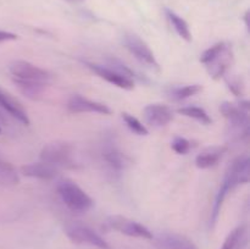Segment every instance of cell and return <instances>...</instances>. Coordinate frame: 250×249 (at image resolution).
<instances>
[{
    "instance_id": "4dcf8cb0",
    "label": "cell",
    "mask_w": 250,
    "mask_h": 249,
    "mask_svg": "<svg viewBox=\"0 0 250 249\" xmlns=\"http://www.w3.org/2000/svg\"><path fill=\"white\" fill-rule=\"evenodd\" d=\"M67 2H72V4H78V2H83L84 0H65Z\"/></svg>"
},
{
    "instance_id": "4fadbf2b",
    "label": "cell",
    "mask_w": 250,
    "mask_h": 249,
    "mask_svg": "<svg viewBox=\"0 0 250 249\" xmlns=\"http://www.w3.org/2000/svg\"><path fill=\"white\" fill-rule=\"evenodd\" d=\"M158 249H198V247L187 237L177 233H160L153 237Z\"/></svg>"
},
{
    "instance_id": "9c48e42d",
    "label": "cell",
    "mask_w": 250,
    "mask_h": 249,
    "mask_svg": "<svg viewBox=\"0 0 250 249\" xmlns=\"http://www.w3.org/2000/svg\"><path fill=\"white\" fill-rule=\"evenodd\" d=\"M67 110L72 114H84V112H94L100 115H110L111 109L103 103L94 102L82 95L75 94L68 99Z\"/></svg>"
},
{
    "instance_id": "603a6c76",
    "label": "cell",
    "mask_w": 250,
    "mask_h": 249,
    "mask_svg": "<svg viewBox=\"0 0 250 249\" xmlns=\"http://www.w3.org/2000/svg\"><path fill=\"white\" fill-rule=\"evenodd\" d=\"M122 120H124L126 126L128 127L133 133L138 134V136H148V128H146L137 117H134L133 115L128 114V112H122Z\"/></svg>"
},
{
    "instance_id": "8992f818",
    "label": "cell",
    "mask_w": 250,
    "mask_h": 249,
    "mask_svg": "<svg viewBox=\"0 0 250 249\" xmlns=\"http://www.w3.org/2000/svg\"><path fill=\"white\" fill-rule=\"evenodd\" d=\"M122 43L125 48L143 65L148 66L150 68L159 70V62L156 61L155 55L149 48L148 44L143 41L139 36L134 33H125L122 36Z\"/></svg>"
},
{
    "instance_id": "3957f363",
    "label": "cell",
    "mask_w": 250,
    "mask_h": 249,
    "mask_svg": "<svg viewBox=\"0 0 250 249\" xmlns=\"http://www.w3.org/2000/svg\"><path fill=\"white\" fill-rule=\"evenodd\" d=\"M41 160L55 167L73 168L76 167L75 146L71 143L56 141L48 143L41 151Z\"/></svg>"
},
{
    "instance_id": "f546056e",
    "label": "cell",
    "mask_w": 250,
    "mask_h": 249,
    "mask_svg": "<svg viewBox=\"0 0 250 249\" xmlns=\"http://www.w3.org/2000/svg\"><path fill=\"white\" fill-rule=\"evenodd\" d=\"M0 122L1 124H7L6 115H5V111L2 109H0Z\"/></svg>"
},
{
    "instance_id": "83f0119b",
    "label": "cell",
    "mask_w": 250,
    "mask_h": 249,
    "mask_svg": "<svg viewBox=\"0 0 250 249\" xmlns=\"http://www.w3.org/2000/svg\"><path fill=\"white\" fill-rule=\"evenodd\" d=\"M226 82H227V85H229V90H231L234 95H237V97H242V95L244 94V88H246V85H244L243 78L239 77V76H234V77L229 78Z\"/></svg>"
},
{
    "instance_id": "ffe728a7",
    "label": "cell",
    "mask_w": 250,
    "mask_h": 249,
    "mask_svg": "<svg viewBox=\"0 0 250 249\" xmlns=\"http://www.w3.org/2000/svg\"><path fill=\"white\" fill-rule=\"evenodd\" d=\"M203 90V87L200 84H188V85H180V87H172L167 90V95L170 99L175 102H181V100L188 99V98L197 95Z\"/></svg>"
},
{
    "instance_id": "277c9868",
    "label": "cell",
    "mask_w": 250,
    "mask_h": 249,
    "mask_svg": "<svg viewBox=\"0 0 250 249\" xmlns=\"http://www.w3.org/2000/svg\"><path fill=\"white\" fill-rule=\"evenodd\" d=\"M9 71L14 80L42 83L45 85L50 84L53 80V76L49 71L24 60H16L10 63Z\"/></svg>"
},
{
    "instance_id": "8fae6325",
    "label": "cell",
    "mask_w": 250,
    "mask_h": 249,
    "mask_svg": "<svg viewBox=\"0 0 250 249\" xmlns=\"http://www.w3.org/2000/svg\"><path fill=\"white\" fill-rule=\"evenodd\" d=\"M146 124L153 127H164L173 120V111L164 104H149L143 110Z\"/></svg>"
},
{
    "instance_id": "5b68a950",
    "label": "cell",
    "mask_w": 250,
    "mask_h": 249,
    "mask_svg": "<svg viewBox=\"0 0 250 249\" xmlns=\"http://www.w3.org/2000/svg\"><path fill=\"white\" fill-rule=\"evenodd\" d=\"M65 233L68 239L76 244L97 247L99 249H110L109 243L100 234H98L94 229L83 224L73 222V224L67 225L65 228Z\"/></svg>"
},
{
    "instance_id": "7a4b0ae2",
    "label": "cell",
    "mask_w": 250,
    "mask_h": 249,
    "mask_svg": "<svg viewBox=\"0 0 250 249\" xmlns=\"http://www.w3.org/2000/svg\"><path fill=\"white\" fill-rule=\"evenodd\" d=\"M56 190L63 204L73 212H87L94 205L92 198L72 180L63 178L59 181Z\"/></svg>"
},
{
    "instance_id": "2e32d148",
    "label": "cell",
    "mask_w": 250,
    "mask_h": 249,
    "mask_svg": "<svg viewBox=\"0 0 250 249\" xmlns=\"http://www.w3.org/2000/svg\"><path fill=\"white\" fill-rule=\"evenodd\" d=\"M227 151L226 145H215L207 148L195 158V165L199 168H210L216 165L225 153Z\"/></svg>"
},
{
    "instance_id": "cb8c5ba5",
    "label": "cell",
    "mask_w": 250,
    "mask_h": 249,
    "mask_svg": "<svg viewBox=\"0 0 250 249\" xmlns=\"http://www.w3.org/2000/svg\"><path fill=\"white\" fill-rule=\"evenodd\" d=\"M171 148L173 149V151L180 155H186V154L189 153L193 148V143L189 139L185 138V137H175L173 141L171 142Z\"/></svg>"
},
{
    "instance_id": "ac0fdd59",
    "label": "cell",
    "mask_w": 250,
    "mask_h": 249,
    "mask_svg": "<svg viewBox=\"0 0 250 249\" xmlns=\"http://www.w3.org/2000/svg\"><path fill=\"white\" fill-rule=\"evenodd\" d=\"M165 14L167 20L170 21V23L172 24L173 29L176 31V33L181 37L182 39H185L186 42H192L193 37H192V32H190L189 26L186 22L185 19H182L181 16H178L176 12L171 11V10L166 9Z\"/></svg>"
},
{
    "instance_id": "9a60e30c",
    "label": "cell",
    "mask_w": 250,
    "mask_h": 249,
    "mask_svg": "<svg viewBox=\"0 0 250 249\" xmlns=\"http://www.w3.org/2000/svg\"><path fill=\"white\" fill-rule=\"evenodd\" d=\"M21 172L26 177L38 178V180H54L58 176L59 168L50 165L48 163H32L28 165H23L21 167Z\"/></svg>"
},
{
    "instance_id": "6da1fadb",
    "label": "cell",
    "mask_w": 250,
    "mask_h": 249,
    "mask_svg": "<svg viewBox=\"0 0 250 249\" xmlns=\"http://www.w3.org/2000/svg\"><path fill=\"white\" fill-rule=\"evenodd\" d=\"M249 165L250 160L248 155L238 156L232 161L231 165L227 168L226 173L224 176L221 185H220L219 190L215 197L214 205H212L211 211V225L214 226L216 224L219 215L221 212L222 204H224L225 199H226L227 194L231 190H233L237 186L243 185V183H248L249 181Z\"/></svg>"
},
{
    "instance_id": "d6986e66",
    "label": "cell",
    "mask_w": 250,
    "mask_h": 249,
    "mask_svg": "<svg viewBox=\"0 0 250 249\" xmlns=\"http://www.w3.org/2000/svg\"><path fill=\"white\" fill-rule=\"evenodd\" d=\"M15 84L19 88L20 92L24 95V97L29 98L32 100H38L43 97V93L48 85L42 84V83L36 82H27V81L21 80H14Z\"/></svg>"
},
{
    "instance_id": "44dd1931",
    "label": "cell",
    "mask_w": 250,
    "mask_h": 249,
    "mask_svg": "<svg viewBox=\"0 0 250 249\" xmlns=\"http://www.w3.org/2000/svg\"><path fill=\"white\" fill-rule=\"evenodd\" d=\"M20 182L19 173L16 168L10 163L0 160V186L9 187V186H15Z\"/></svg>"
},
{
    "instance_id": "e0dca14e",
    "label": "cell",
    "mask_w": 250,
    "mask_h": 249,
    "mask_svg": "<svg viewBox=\"0 0 250 249\" xmlns=\"http://www.w3.org/2000/svg\"><path fill=\"white\" fill-rule=\"evenodd\" d=\"M103 156H104L105 161L116 170H125L131 164L128 156L122 153L121 150H119L116 146H106L104 153H103Z\"/></svg>"
},
{
    "instance_id": "d4e9b609",
    "label": "cell",
    "mask_w": 250,
    "mask_h": 249,
    "mask_svg": "<svg viewBox=\"0 0 250 249\" xmlns=\"http://www.w3.org/2000/svg\"><path fill=\"white\" fill-rule=\"evenodd\" d=\"M107 66H110V67L114 68L115 71H117V72L121 73L125 77L129 78V80L134 81V78H136V75H134L133 71H132L128 66L125 65L121 60H119V59L109 58L107 59Z\"/></svg>"
},
{
    "instance_id": "7402d4cb",
    "label": "cell",
    "mask_w": 250,
    "mask_h": 249,
    "mask_svg": "<svg viewBox=\"0 0 250 249\" xmlns=\"http://www.w3.org/2000/svg\"><path fill=\"white\" fill-rule=\"evenodd\" d=\"M177 112L180 115H183L186 117H189V119L197 120L199 121L200 124H211L212 120L211 117L209 116L207 111H205L203 107L199 106H185V107H180L177 110Z\"/></svg>"
},
{
    "instance_id": "5bb4252c",
    "label": "cell",
    "mask_w": 250,
    "mask_h": 249,
    "mask_svg": "<svg viewBox=\"0 0 250 249\" xmlns=\"http://www.w3.org/2000/svg\"><path fill=\"white\" fill-rule=\"evenodd\" d=\"M0 109L11 115L12 117H15L21 124H26V126L29 124L28 115H27V111L22 106L21 103L17 102L14 97H11L9 93L4 92L2 89H0Z\"/></svg>"
},
{
    "instance_id": "ba28073f",
    "label": "cell",
    "mask_w": 250,
    "mask_h": 249,
    "mask_svg": "<svg viewBox=\"0 0 250 249\" xmlns=\"http://www.w3.org/2000/svg\"><path fill=\"white\" fill-rule=\"evenodd\" d=\"M220 111L225 119L237 128H248L249 124V102L242 100L238 104L224 102L220 105Z\"/></svg>"
},
{
    "instance_id": "1f68e13d",
    "label": "cell",
    "mask_w": 250,
    "mask_h": 249,
    "mask_svg": "<svg viewBox=\"0 0 250 249\" xmlns=\"http://www.w3.org/2000/svg\"><path fill=\"white\" fill-rule=\"evenodd\" d=\"M0 132H1V128H0Z\"/></svg>"
},
{
    "instance_id": "484cf974",
    "label": "cell",
    "mask_w": 250,
    "mask_h": 249,
    "mask_svg": "<svg viewBox=\"0 0 250 249\" xmlns=\"http://www.w3.org/2000/svg\"><path fill=\"white\" fill-rule=\"evenodd\" d=\"M243 234H244V226H238L237 228H234L233 231L227 236V238L225 239L221 249H234L237 244H238V242L242 239Z\"/></svg>"
},
{
    "instance_id": "52a82bcc",
    "label": "cell",
    "mask_w": 250,
    "mask_h": 249,
    "mask_svg": "<svg viewBox=\"0 0 250 249\" xmlns=\"http://www.w3.org/2000/svg\"><path fill=\"white\" fill-rule=\"evenodd\" d=\"M106 224L110 228L119 231L120 233L126 234L129 237H137V238L153 239V233L146 228L144 225L133 221L128 217L121 216V215H114L107 217Z\"/></svg>"
},
{
    "instance_id": "7c38bea8",
    "label": "cell",
    "mask_w": 250,
    "mask_h": 249,
    "mask_svg": "<svg viewBox=\"0 0 250 249\" xmlns=\"http://www.w3.org/2000/svg\"><path fill=\"white\" fill-rule=\"evenodd\" d=\"M232 61H233V53H232V48L229 44H226L225 48L210 61L209 63L205 65L208 72L215 80L224 77L226 71L229 70L231 66Z\"/></svg>"
},
{
    "instance_id": "f1b7e54d",
    "label": "cell",
    "mask_w": 250,
    "mask_h": 249,
    "mask_svg": "<svg viewBox=\"0 0 250 249\" xmlns=\"http://www.w3.org/2000/svg\"><path fill=\"white\" fill-rule=\"evenodd\" d=\"M17 36L15 33H11V32L6 31H0V43H4V42L9 41H16Z\"/></svg>"
},
{
    "instance_id": "4316f807",
    "label": "cell",
    "mask_w": 250,
    "mask_h": 249,
    "mask_svg": "<svg viewBox=\"0 0 250 249\" xmlns=\"http://www.w3.org/2000/svg\"><path fill=\"white\" fill-rule=\"evenodd\" d=\"M226 44L227 43H225V42H220V43L214 44V45L210 46L209 49H207V50H205L204 53L200 55V62H202L204 66L207 65V63H209L210 61H211L212 59H214L215 56H216L217 54H219L220 51L225 48V45H226Z\"/></svg>"
},
{
    "instance_id": "30bf717a",
    "label": "cell",
    "mask_w": 250,
    "mask_h": 249,
    "mask_svg": "<svg viewBox=\"0 0 250 249\" xmlns=\"http://www.w3.org/2000/svg\"><path fill=\"white\" fill-rule=\"evenodd\" d=\"M85 65H87V67H89L93 72L97 73L100 78L105 80L106 82L111 83V84L116 85V87L127 90H131L134 88V81L122 76L121 73L115 71L114 68H111L110 66L99 65V63L93 62H85Z\"/></svg>"
}]
</instances>
